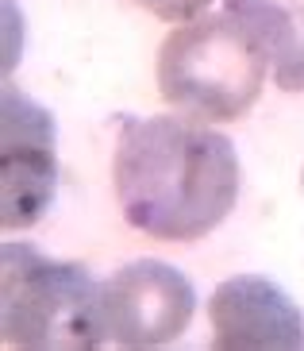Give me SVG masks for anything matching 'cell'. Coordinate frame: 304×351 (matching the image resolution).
Segmentation results:
<instances>
[{"label": "cell", "instance_id": "3957f363", "mask_svg": "<svg viewBox=\"0 0 304 351\" xmlns=\"http://www.w3.org/2000/svg\"><path fill=\"white\" fill-rule=\"evenodd\" d=\"M0 328L4 348L92 351L108 343L101 286L77 263H58L31 243H4Z\"/></svg>", "mask_w": 304, "mask_h": 351}, {"label": "cell", "instance_id": "277c9868", "mask_svg": "<svg viewBox=\"0 0 304 351\" xmlns=\"http://www.w3.org/2000/svg\"><path fill=\"white\" fill-rule=\"evenodd\" d=\"M101 313L116 348H166L189 328L197 293L170 263L139 258L101 282Z\"/></svg>", "mask_w": 304, "mask_h": 351}, {"label": "cell", "instance_id": "52a82bcc", "mask_svg": "<svg viewBox=\"0 0 304 351\" xmlns=\"http://www.w3.org/2000/svg\"><path fill=\"white\" fill-rule=\"evenodd\" d=\"M262 51L274 62L277 89L301 93L304 89V0H223Z\"/></svg>", "mask_w": 304, "mask_h": 351}, {"label": "cell", "instance_id": "8992f818", "mask_svg": "<svg viewBox=\"0 0 304 351\" xmlns=\"http://www.w3.org/2000/svg\"><path fill=\"white\" fill-rule=\"evenodd\" d=\"M212 348L220 351H296L304 348V317L281 286L258 274L220 282L208 301Z\"/></svg>", "mask_w": 304, "mask_h": 351}, {"label": "cell", "instance_id": "6da1fadb", "mask_svg": "<svg viewBox=\"0 0 304 351\" xmlns=\"http://www.w3.org/2000/svg\"><path fill=\"white\" fill-rule=\"evenodd\" d=\"M112 178L123 220L170 243L208 236L239 197L231 139L185 112L120 120Z\"/></svg>", "mask_w": 304, "mask_h": 351}, {"label": "cell", "instance_id": "5b68a950", "mask_svg": "<svg viewBox=\"0 0 304 351\" xmlns=\"http://www.w3.org/2000/svg\"><path fill=\"white\" fill-rule=\"evenodd\" d=\"M4 201L0 220L8 232L39 224L54 201L58 162H54V120L31 97L4 85Z\"/></svg>", "mask_w": 304, "mask_h": 351}, {"label": "cell", "instance_id": "ba28073f", "mask_svg": "<svg viewBox=\"0 0 304 351\" xmlns=\"http://www.w3.org/2000/svg\"><path fill=\"white\" fill-rule=\"evenodd\" d=\"M147 12H154L158 20H170V23H185V20H197L208 12L212 0H139Z\"/></svg>", "mask_w": 304, "mask_h": 351}, {"label": "cell", "instance_id": "7a4b0ae2", "mask_svg": "<svg viewBox=\"0 0 304 351\" xmlns=\"http://www.w3.org/2000/svg\"><path fill=\"white\" fill-rule=\"evenodd\" d=\"M266 70H274L270 54L231 12L197 16L166 35L158 51V93L193 120L227 124L254 108Z\"/></svg>", "mask_w": 304, "mask_h": 351}]
</instances>
